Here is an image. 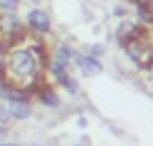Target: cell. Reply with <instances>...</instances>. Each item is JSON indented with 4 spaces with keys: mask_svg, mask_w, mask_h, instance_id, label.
Instances as JSON below:
<instances>
[{
    "mask_svg": "<svg viewBox=\"0 0 153 146\" xmlns=\"http://www.w3.org/2000/svg\"><path fill=\"white\" fill-rule=\"evenodd\" d=\"M48 41L25 36L23 41L2 47V76L9 85L32 92L45 81L48 63Z\"/></svg>",
    "mask_w": 153,
    "mask_h": 146,
    "instance_id": "6da1fadb",
    "label": "cell"
},
{
    "mask_svg": "<svg viewBox=\"0 0 153 146\" xmlns=\"http://www.w3.org/2000/svg\"><path fill=\"white\" fill-rule=\"evenodd\" d=\"M23 23H25L27 36H32V38L48 41V38L54 36V16L48 7H41V5L27 7L23 14Z\"/></svg>",
    "mask_w": 153,
    "mask_h": 146,
    "instance_id": "7a4b0ae2",
    "label": "cell"
},
{
    "mask_svg": "<svg viewBox=\"0 0 153 146\" xmlns=\"http://www.w3.org/2000/svg\"><path fill=\"white\" fill-rule=\"evenodd\" d=\"M126 59L133 63L137 70H146V67L153 65V41L149 36V32L140 34V36L131 38L122 45Z\"/></svg>",
    "mask_w": 153,
    "mask_h": 146,
    "instance_id": "3957f363",
    "label": "cell"
},
{
    "mask_svg": "<svg viewBox=\"0 0 153 146\" xmlns=\"http://www.w3.org/2000/svg\"><path fill=\"white\" fill-rule=\"evenodd\" d=\"M27 36L23 23V14L18 11H0V45L7 47Z\"/></svg>",
    "mask_w": 153,
    "mask_h": 146,
    "instance_id": "277c9868",
    "label": "cell"
},
{
    "mask_svg": "<svg viewBox=\"0 0 153 146\" xmlns=\"http://www.w3.org/2000/svg\"><path fill=\"white\" fill-rule=\"evenodd\" d=\"M63 99H65V97L61 94V90H59L56 85L48 83V81H43L38 88L32 90L34 106H38V108H43V110H50V113L61 110L63 108Z\"/></svg>",
    "mask_w": 153,
    "mask_h": 146,
    "instance_id": "5b68a950",
    "label": "cell"
},
{
    "mask_svg": "<svg viewBox=\"0 0 153 146\" xmlns=\"http://www.w3.org/2000/svg\"><path fill=\"white\" fill-rule=\"evenodd\" d=\"M72 70L79 76H83V79H92V76L104 74V61L88 54V52H83V50H79L74 63H72Z\"/></svg>",
    "mask_w": 153,
    "mask_h": 146,
    "instance_id": "8992f818",
    "label": "cell"
},
{
    "mask_svg": "<svg viewBox=\"0 0 153 146\" xmlns=\"http://www.w3.org/2000/svg\"><path fill=\"white\" fill-rule=\"evenodd\" d=\"M48 50H50V52H48L50 59H56V61L65 63L68 67H72L76 54H79V50H76L70 41H54L52 45H48Z\"/></svg>",
    "mask_w": 153,
    "mask_h": 146,
    "instance_id": "52a82bcc",
    "label": "cell"
},
{
    "mask_svg": "<svg viewBox=\"0 0 153 146\" xmlns=\"http://www.w3.org/2000/svg\"><path fill=\"white\" fill-rule=\"evenodd\" d=\"M146 32V27H142V25L137 23L135 18H120V23H117V27H115V38L120 41V45H124L126 41H131V38L140 36V34Z\"/></svg>",
    "mask_w": 153,
    "mask_h": 146,
    "instance_id": "ba28073f",
    "label": "cell"
},
{
    "mask_svg": "<svg viewBox=\"0 0 153 146\" xmlns=\"http://www.w3.org/2000/svg\"><path fill=\"white\" fill-rule=\"evenodd\" d=\"M56 88L61 90L63 97L74 99V97H79V94H81V81H79V76H76V74H72V72H70L68 76H63V79L59 81Z\"/></svg>",
    "mask_w": 153,
    "mask_h": 146,
    "instance_id": "9c48e42d",
    "label": "cell"
},
{
    "mask_svg": "<svg viewBox=\"0 0 153 146\" xmlns=\"http://www.w3.org/2000/svg\"><path fill=\"white\" fill-rule=\"evenodd\" d=\"M11 115H9V108L2 99H0V128H11Z\"/></svg>",
    "mask_w": 153,
    "mask_h": 146,
    "instance_id": "30bf717a",
    "label": "cell"
},
{
    "mask_svg": "<svg viewBox=\"0 0 153 146\" xmlns=\"http://www.w3.org/2000/svg\"><path fill=\"white\" fill-rule=\"evenodd\" d=\"M83 52H88V54H92V56L101 59V56L106 54V43H90V45H88Z\"/></svg>",
    "mask_w": 153,
    "mask_h": 146,
    "instance_id": "8fae6325",
    "label": "cell"
},
{
    "mask_svg": "<svg viewBox=\"0 0 153 146\" xmlns=\"http://www.w3.org/2000/svg\"><path fill=\"white\" fill-rule=\"evenodd\" d=\"M23 0H0V11H20Z\"/></svg>",
    "mask_w": 153,
    "mask_h": 146,
    "instance_id": "7c38bea8",
    "label": "cell"
},
{
    "mask_svg": "<svg viewBox=\"0 0 153 146\" xmlns=\"http://www.w3.org/2000/svg\"><path fill=\"white\" fill-rule=\"evenodd\" d=\"M142 74H144V83H146V88L153 92V65L146 67V70H142Z\"/></svg>",
    "mask_w": 153,
    "mask_h": 146,
    "instance_id": "4fadbf2b",
    "label": "cell"
},
{
    "mask_svg": "<svg viewBox=\"0 0 153 146\" xmlns=\"http://www.w3.org/2000/svg\"><path fill=\"white\" fill-rule=\"evenodd\" d=\"M74 124H76V128H79V130H86V128H88V117H86V115H76Z\"/></svg>",
    "mask_w": 153,
    "mask_h": 146,
    "instance_id": "5bb4252c",
    "label": "cell"
},
{
    "mask_svg": "<svg viewBox=\"0 0 153 146\" xmlns=\"http://www.w3.org/2000/svg\"><path fill=\"white\" fill-rule=\"evenodd\" d=\"M0 146H25L20 142H14V139H0Z\"/></svg>",
    "mask_w": 153,
    "mask_h": 146,
    "instance_id": "9a60e30c",
    "label": "cell"
},
{
    "mask_svg": "<svg viewBox=\"0 0 153 146\" xmlns=\"http://www.w3.org/2000/svg\"><path fill=\"white\" fill-rule=\"evenodd\" d=\"M0 76H2V45H0Z\"/></svg>",
    "mask_w": 153,
    "mask_h": 146,
    "instance_id": "2e32d148",
    "label": "cell"
},
{
    "mask_svg": "<svg viewBox=\"0 0 153 146\" xmlns=\"http://www.w3.org/2000/svg\"><path fill=\"white\" fill-rule=\"evenodd\" d=\"M70 146H88L86 142H76V144H70Z\"/></svg>",
    "mask_w": 153,
    "mask_h": 146,
    "instance_id": "e0dca14e",
    "label": "cell"
},
{
    "mask_svg": "<svg viewBox=\"0 0 153 146\" xmlns=\"http://www.w3.org/2000/svg\"><path fill=\"white\" fill-rule=\"evenodd\" d=\"M27 146H41V144H27Z\"/></svg>",
    "mask_w": 153,
    "mask_h": 146,
    "instance_id": "ac0fdd59",
    "label": "cell"
},
{
    "mask_svg": "<svg viewBox=\"0 0 153 146\" xmlns=\"http://www.w3.org/2000/svg\"><path fill=\"white\" fill-rule=\"evenodd\" d=\"M131 2H142V0H131Z\"/></svg>",
    "mask_w": 153,
    "mask_h": 146,
    "instance_id": "d6986e66",
    "label": "cell"
}]
</instances>
